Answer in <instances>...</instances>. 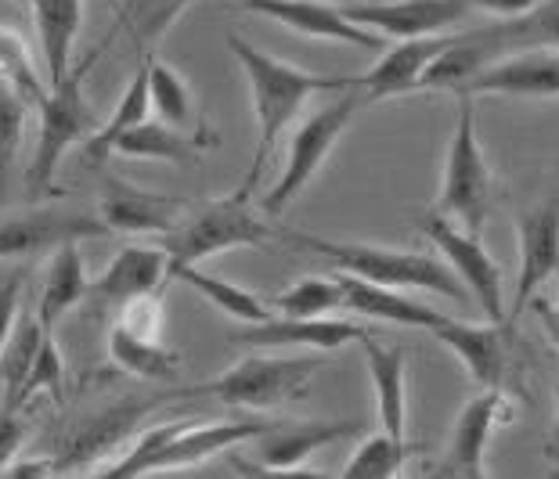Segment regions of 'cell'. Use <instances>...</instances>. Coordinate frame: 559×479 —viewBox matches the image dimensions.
Masks as SVG:
<instances>
[{
	"instance_id": "cell-6",
	"label": "cell",
	"mask_w": 559,
	"mask_h": 479,
	"mask_svg": "<svg viewBox=\"0 0 559 479\" xmlns=\"http://www.w3.org/2000/svg\"><path fill=\"white\" fill-rule=\"evenodd\" d=\"M491 191H495V177L477 134V105H473V98H459L433 209L462 224L466 231L480 235L487 213H491Z\"/></svg>"
},
{
	"instance_id": "cell-12",
	"label": "cell",
	"mask_w": 559,
	"mask_h": 479,
	"mask_svg": "<svg viewBox=\"0 0 559 479\" xmlns=\"http://www.w3.org/2000/svg\"><path fill=\"white\" fill-rule=\"evenodd\" d=\"M506 418H513V404H509L506 390H480L477 397H469L462 404L455 426H451L444 465L437 472L459 479H480L487 472L491 440L502 429Z\"/></svg>"
},
{
	"instance_id": "cell-38",
	"label": "cell",
	"mask_w": 559,
	"mask_h": 479,
	"mask_svg": "<svg viewBox=\"0 0 559 479\" xmlns=\"http://www.w3.org/2000/svg\"><path fill=\"white\" fill-rule=\"evenodd\" d=\"M26 109L29 105L19 98L15 87L0 76V188L8 184L11 166L19 159L22 148V130H26Z\"/></svg>"
},
{
	"instance_id": "cell-19",
	"label": "cell",
	"mask_w": 559,
	"mask_h": 479,
	"mask_svg": "<svg viewBox=\"0 0 559 479\" xmlns=\"http://www.w3.org/2000/svg\"><path fill=\"white\" fill-rule=\"evenodd\" d=\"M433 339L459 357L466 375L477 382L480 390H506V375H509L506 325H498V321L477 325V321L444 318L433 328Z\"/></svg>"
},
{
	"instance_id": "cell-43",
	"label": "cell",
	"mask_w": 559,
	"mask_h": 479,
	"mask_svg": "<svg viewBox=\"0 0 559 479\" xmlns=\"http://www.w3.org/2000/svg\"><path fill=\"white\" fill-rule=\"evenodd\" d=\"M473 11H484V15H495V19H516L523 11H531L538 0H466Z\"/></svg>"
},
{
	"instance_id": "cell-40",
	"label": "cell",
	"mask_w": 559,
	"mask_h": 479,
	"mask_svg": "<svg viewBox=\"0 0 559 479\" xmlns=\"http://www.w3.org/2000/svg\"><path fill=\"white\" fill-rule=\"evenodd\" d=\"M127 332L141 335V339H163L166 335V303L159 299V292L138 296L116 310V318Z\"/></svg>"
},
{
	"instance_id": "cell-14",
	"label": "cell",
	"mask_w": 559,
	"mask_h": 479,
	"mask_svg": "<svg viewBox=\"0 0 559 479\" xmlns=\"http://www.w3.org/2000/svg\"><path fill=\"white\" fill-rule=\"evenodd\" d=\"M195 209V199L163 195V191L138 188L127 177H105L98 217L109 224V231L127 235H166Z\"/></svg>"
},
{
	"instance_id": "cell-7",
	"label": "cell",
	"mask_w": 559,
	"mask_h": 479,
	"mask_svg": "<svg viewBox=\"0 0 559 479\" xmlns=\"http://www.w3.org/2000/svg\"><path fill=\"white\" fill-rule=\"evenodd\" d=\"M361 105H365L361 91H358V83H354V87L340 91V101L321 105L318 112L300 119V127H296V134L289 141V155H285L278 181L271 184V191L264 195L267 217H278L289 202H296V195H304V191L311 188V181L321 173V166L329 163L332 148L347 134V127L354 123Z\"/></svg>"
},
{
	"instance_id": "cell-5",
	"label": "cell",
	"mask_w": 559,
	"mask_h": 479,
	"mask_svg": "<svg viewBox=\"0 0 559 479\" xmlns=\"http://www.w3.org/2000/svg\"><path fill=\"white\" fill-rule=\"evenodd\" d=\"M91 62L73 65L62 80H55L51 87H47L44 101L37 105L40 130H37V145H33L29 166H26V191L33 199L47 195V191L55 195V177L62 159L76 145L80 148L87 145L94 130L102 127L98 112L91 109L87 94H83V76H87Z\"/></svg>"
},
{
	"instance_id": "cell-31",
	"label": "cell",
	"mask_w": 559,
	"mask_h": 479,
	"mask_svg": "<svg viewBox=\"0 0 559 479\" xmlns=\"http://www.w3.org/2000/svg\"><path fill=\"white\" fill-rule=\"evenodd\" d=\"M487 40L495 44L498 58L509 51H556L559 55V0H538L516 19H502L487 26Z\"/></svg>"
},
{
	"instance_id": "cell-41",
	"label": "cell",
	"mask_w": 559,
	"mask_h": 479,
	"mask_svg": "<svg viewBox=\"0 0 559 479\" xmlns=\"http://www.w3.org/2000/svg\"><path fill=\"white\" fill-rule=\"evenodd\" d=\"M19 303H22V271H11L0 282V350L8 346L11 332L19 325Z\"/></svg>"
},
{
	"instance_id": "cell-17",
	"label": "cell",
	"mask_w": 559,
	"mask_h": 479,
	"mask_svg": "<svg viewBox=\"0 0 559 479\" xmlns=\"http://www.w3.org/2000/svg\"><path fill=\"white\" fill-rule=\"evenodd\" d=\"M159 400H170V393L152 397V400H120V404L102 407V411H91L73 433L62 440L58 462H51L55 472H76V469H87V462L105 458V454L116 451L130 433H134L141 426V418H145Z\"/></svg>"
},
{
	"instance_id": "cell-33",
	"label": "cell",
	"mask_w": 559,
	"mask_h": 479,
	"mask_svg": "<svg viewBox=\"0 0 559 479\" xmlns=\"http://www.w3.org/2000/svg\"><path fill=\"white\" fill-rule=\"evenodd\" d=\"M192 0H120L116 22L141 55L156 51V44L170 33V26L185 15Z\"/></svg>"
},
{
	"instance_id": "cell-36",
	"label": "cell",
	"mask_w": 559,
	"mask_h": 479,
	"mask_svg": "<svg viewBox=\"0 0 559 479\" xmlns=\"http://www.w3.org/2000/svg\"><path fill=\"white\" fill-rule=\"evenodd\" d=\"M275 314L285 318H325L332 310H343V289H340V274H307V278L293 282L289 289L271 299Z\"/></svg>"
},
{
	"instance_id": "cell-35",
	"label": "cell",
	"mask_w": 559,
	"mask_h": 479,
	"mask_svg": "<svg viewBox=\"0 0 559 479\" xmlns=\"http://www.w3.org/2000/svg\"><path fill=\"white\" fill-rule=\"evenodd\" d=\"M408 454H412L408 440L390 436L386 429H379V433L365 436L358 447H354V454L340 469V476L343 479H394L404 472Z\"/></svg>"
},
{
	"instance_id": "cell-42",
	"label": "cell",
	"mask_w": 559,
	"mask_h": 479,
	"mask_svg": "<svg viewBox=\"0 0 559 479\" xmlns=\"http://www.w3.org/2000/svg\"><path fill=\"white\" fill-rule=\"evenodd\" d=\"M22 440H26V426L19 422V415L11 411V407L0 404V476H4L8 462L19 454Z\"/></svg>"
},
{
	"instance_id": "cell-1",
	"label": "cell",
	"mask_w": 559,
	"mask_h": 479,
	"mask_svg": "<svg viewBox=\"0 0 559 479\" xmlns=\"http://www.w3.org/2000/svg\"><path fill=\"white\" fill-rule=\"evenodd\" d=\"M224 44H228L231 58L242 69L246 87H249V105H253V116H257V148H253V159H249V170L239 184L246 191H253L267 159L278 148L282 130L300 116L304 105L318 98V94H340V91L354 87L358 76L307 73L300 65H289L275 55L260 51L257 44H249L246 37H239V33H228Z\"/></svg>"
},
{
	"instance_id": "cell-46",
	"label": "cell",
	"mask_w": 559,
	"mask_h": 479,
	"mask_svg": "<svg viewBox=\"0 0 559 479\" xmlns=\"http://www.w3.org/2000/svg\"><path fill=\"white\" fill-rule=\"evenodd\" d=\"M19 4H33V0H19Z\"/></svg>"
},
{
	"instance_id": "cell-11",
	"label": "cell",
	"mask_w": 559,
	"mask_h": 479,
	"mask_svg": "<svg viewBox=\"0 0 559 479\" xmlns=\"http://www.w3.org/2000/svg\"><path fill=\"white\" fill-rule=\"evenodd\" d=\"M520 238V274L513 289V307L506 310V328L516 325V318L534 303L545 282L559 274V195L538 202L516 224Z\"/></svg>"
},
{
	"instance_id": "cell-27",
	"label": "cell",
	"mask_w": 559,
	"mask_h": 479,
	"mask_svg": "<svg viewBox=\"0 0 559 479\" xmlns=\"http://www.w3.org/2000/svg\"><path fill=\"white\" fill-rule=\"evenodd\" d=\"M206 148H217V134H188L163 119H145L130 134L120 137L116 155L123 159H163L170 166H192Z\"/></svg>"
},
{
	"instance_id": "cell-4",
	"label": "cell",
	"mask_w": 559,
	"mask_h": 479,
	"mask_svg": "<svg viewBox=\"0 0 559 479\" xmlns=\"http://www.w3.org/2000/svg\"><path fill=\"white\" fill-rule=\"evenodd\" d=\"M253 191L235 188L231 195L224 199H210V202H195V209L174 227V231L159 235L163 242L159 249L170 260L174 267H192L217 253H228V249H260L278 238V227H271L257 217L253 202H249Z\"/></svg>"
},
{
	"instance_id": "cell-9",
	"label": "cell",
	"mask_w": 559,
	"mask_h": 479,
	"mask_svg": "<svg viewBox=\"0 0 559 479\" xmlns=\"http://www.w3.org/2000/svg\"><path fill=\"white\" fill-rule=\"evenodd\" d=\"M112 235L94 209L76 206H26L0 217V260H26L55 253L69 242Z\"/></svg>"
},
{
	"instance_id": "cell-23",
	"label": "cell",
	"mask_w": 559,
	"mask_h": 479,
	"mask_svg": "<svg viewBox=\"0 0 559 479\" xmlns=\"http://www.w3.org/2000/svg\"><path fill=\"white\" fill-rule=\"evenodd\" d=\"M340 289H343V310H350V314L368 318V321H386V325L433 332L440 321L448 318V314H440L437 307L412 299L404 289L365 282L358 274H347V271L340 274Z\"/></svg>"
},
{
	"instance_id": "cell-16",
	"label": "cell",
	"mask_w": 559,
	"mask_h": 479,
	"mask_svg": "<svg viewBox=\"0 0 559 479\" xmlns=\"http://www.w3.org/2000/svg\"><path fill=\"white\" fill-rule=\"evenodd\" d=\"M271 422H174L170 436H166L156 451L148 454L141 476L152 472H177L188 469V465H202L217 454H228L242 443H253L264 433Z\"/></svg>"
},
{
	"instance_id": "cell-28",
	"label": "cell",
	"mask_w": 559,
	"mask_h": 479,
	"mask_svg": "<svg viewBox=\"0 0 559 479\" xmlns=\"http://www.w3.org/2000/svg\"><path fill=\"white\" fill-rule=\"evenodd\" d=\"M145 65H148V98H152L156 119H163V123H170L177 130H188V134H217V130L202 119L188 80L177 73L170 62H163L156 51H148Z\"/></svg>"
},
{
	"instance_id": "cell-37",
	"label": "cell",
	"mask_w": 559,
	"mask_h": 479,
	"mask_svg": "<svg viewBox=\"0 0 559 479\" xmlns=\"http://www.w3.org/2000/svg\"><path fill=\"white\" fill-rule=\"evenodd\" d=\"M0 76H4L15 94L26 105H40L47 94V80H40V69L33 62L29 44L15 29L0 26Z\"/></svg>"
},
{
	"instance_id": "cell-45",
	"label": "cell",
	"mask_w": 559,
	"mask_h": 479,
	"mask_svg": "<svg viewBox=\"0 0 559 479\" xmlns=\"http://www.w3.org/2000/svg\"><path fill=\"white\" fill-rule=\"evenodd\" d=\"M545 458H549V472L559 476V386H556V415H552V429L549 440H545Z\"/></svg>"
},
{
	"instance_id": "cell-34",
	"label": "cell",
	"mask_w": 559,
	"mask_h": 479,
	"mask_svg": "<svg viewBox=\"0 0 559 479\" xmlns=\"http://www.w3.org/2000/svg\"><path fill=\"white\" fill-rule=\"evenodd\" d=\"M44 335H47V328L40 325L37 310H33V314L19 318L8 346L0 350V390H4V407H11V411H19V390L29 375L33 357L40 350Z\"/></svg>"
},
{
	"instance_id": "cell-20",
	"label": "cell",
	"mask_w": 559,
	"mask_h": 479,
	"mask_svg": "<svg viewBox=\"0 0 559 479\" xmlns=\"http://www.w3.org/2000/svg\"><path fill=\"white\" fill-rule=\"evenodd\" d=\"M163 282H170V260L159 246H123L112 256L98 278L91 282V307L94 310H120L138 296L159 292Z\"/></svg>"
},
{
	"instance_id": "cell-2",
	"label": "cell",
	"mask_w": 559,
	"mask_h": 479,
	"mask_svg": "<svg viewBox=\"0 0 559 479\" xmlns=\"http://www.w3.org/2000/svg\"><path fill=\"white\" fill-rule=\"evenodd\" d=\"M278 242L300 246L307 253H318L332 263H340V271L358 274L365 282L390 285V289H423L437 292L455 303H469L466 285L459 282V274L448 267L444 260L433 253H419V249H394V246H372V242H336V238H321L307 231H282Z\"/></svg>"
},
{
	"instance_id": "cell-18",
	"label": "cell",
	"mask_w": 559,
	"mask_h": 479,
	"mask_svg": "<svg viewBox=\"0 0 559 479\" xmlns=\"http://www.w3.org/2000/svg\"><path fill=\"white\" fill-rule=\"evenodd\" d=\"M368 328L354 325L343 318H285L271 314L267 321H253V325H239L231 332V343L253 346V350H282V346H304V350H340L347 343H361Z\"/></svg>"
},
{
	"instance_id": "cell-8",
	"label": "cell",
	"mask_w": 559,
	"mask_h": 479,
	"mask_svg": "<svg viewBox=\"0 0 559 479\" xmlns=\"http://www.w3.org/2000/svg\"><path fill=\"white\" fill-rule=\"evenodd\" d=\"M419 231L430 238L440 260L459 274V282L466 285V292L473 303H480L487 321L506 325V278H502V263H498L487 246L480 242V235L466 231L462 224H455L444 213L430 209L419 220Z\"/></svg>"
},
{
	"instance_id": "cell-21",
	"label": "cell",
	"mask_w": 559,
	"mask_h": 479,
	"mask_svg": "<svg viewBox=\"0 0 559 479\" xmlns=\"http://www.w3.org/2000/svg\"><path fill=\"white\" fill-rule=\"evenodd\" d=\"M451 44V33L440 37H415V40H394V47L379 51V62L358 76V91L365 105L401 98V94L419 91V80L426 69L433 65V58Z\"/></svg>"
},
{
	"instance_id": "cell-10",
	"label": "cell",
	"mask_w": 559,
	"mask_h": 479,
	"mask_svg": "<svg viewBox=\"0 0 559 479\" xmlns=\"http://www.w3.org/2000/svg\"><path fill=\"white\" fill-rule=\"evenodd\" d=\"M340 11L383 40L440 37L469 19L466 0H343Z\"/></svg>"
},
{
	"instance_id": "cell-44",
	"label": "cell",
	"mask_w": 559,
	"mask_h": 479,
	"mask_svg": "<svg viewBox=\"0 0 559 479\" xmlns=\"http://www.w3.org/2000/svg\"><path fill=\"white\" fill-rule=\"evenodd\" d=\"M534 303H538V321L545 325V332H549V339L559 346V274H556V299L552 303H542L538 296H534Z\"/></svg>"
},
{
	"instance_id": "cell-24",
	"label": "cell",
	"mask_w": 559,
	"mask_h": 479,
	"mask_svg": "<svg viewBox=\"0 0 559 479\" xmlns=\"http://www.w3.org/2000/svg\"><path fill=\"white\" fill-rule=\"evenodd\" d=\"M358 346L365 354L368 379H372L376 390L379 429L404 440V433H408V368H404V350L394 343H383L372 332Z\"/></svg>"
},
{
	"instance_id": "cell-22",
	"label": "cell",
	"mask_w": 559,
	"mask_h": 479,
	"mask_svg": "<svg viewBox=\"0 0 559 479\" xmlns=\"http://www.w3.org/2000/svg\"><path fill=\"white\" fill-rule=\"evenodd\" d=\"M358 433V422H271L253 443L257 472H300L311 454Z\"/></svg>"
},
{
	"instance_id": "cell-13",
	"label": "cell",
	"mask_w": 559,
	"mask_h": 479,
	"mask_svg": "<svg viewBox=\"0 0 559 479\" xmlns=\"http://www.w3.org/2000/svg\"><path fill=\"white\" fill-rule=\"evenodd\" d=\"M228 4L267 22H278L282 29L300 33L307 40H332V44L361 47V51H383L386 47L379 33L350 22L340 11V4H325V0H228Z\"/></svg>"
},
{
	"instance_id": "cell-32",
	"label": "cell",
	"mask_w": 559,
	"mask_h": 479,
	"mask_svg": "<svg viewBox=\"0 0 559 479\" xmlns=\"http://www.w3.org/2000/svg\"><path fill=\"white\" fill-rule=\"evenodd\" d=\"M170 282H181V285H188V289H195L206 303H213L221 314H228L231 321H239V325H253V321H267L271 314H275V310H271L257 292H249L228 278H217V274H210V271H202L199 263H192V267H174Z\"/></svg>"
},
{
	"instance_id": "cell-15",
	"label": "cell",
	"mask_w": 559,
	"mask_h": 479,
	"mask_svg": "<svg viewBox=\"0 0 559 479\" xmlns=\"http://www.w3.org/2000/svg\"><path fill=\"white\" fill-rule=\"evenodd\" d=\"M527 98L545 101L559 98V55L556 51H509L495 62H487L480 73H473L459 87V98Z\"/></svg>"
},
{
	"instance_id": "cell-39",
	"label": "cell",
	"mask_w": 559,
	"mask_h": 479,
	"mask_svg": "<svg viewBox=\"0 0 559 479\" xmlns=\"http://www.w3.org/2000/svg\"><path fill=\"white\" fill-rule=\"evenodd\" d=\"M62 390H66V361H62V350H58L55 335L47 332L37 357H33L29 375H26V382H22V390H19V407L26 404L33 393H51V397L62 400Z\"/></svg>"
},
{
	"instance_id": "cell-30",
	"label": "cell",
	"mask_w": 559,
	"mask_h": 479,
	"mask_svg": "<svg viewBox=\"0 0 559 479\" xmlns=\"http://www.w3.org/2000/svg\"><path fill=\"white\" fill-rule=\"evenodd\" d=\"M105 350L109 361L134 379L145 382H177L181 375V357H177L163 339H141V335L127 332L120 321H112L109 335H105Z\"/></svg>"
},
{
	"instance_id": "cell-25",
	"label": "cell",
	"mask_w": 559,
	"mask_h": 479,
	"mask_svg": "<svg viewBox=\"0 0 559 479\" xmlns=\"http://www.w3.org/2000/svg\"><path fill=\"white\" fill-rule=\"evenodd\" d=\"M33 22L47 65V83L62 80L76 65V40L83 26V0H33Z\"/></svg>"
},
{
	"instance_id": "cell-29",
	"label": "cell",
	"mask_w": 559,
	"mask_h": 479,
	"mask_svg": "<svg viewBox=\"0 0 559 479\" xmlns=\"http://www.w3.org/2000/svg\"><path fill=\"white\" fill-rule=\"evenodd\" d=\"M145 119H152V98H148V65L141 62V69L130 76V83L123 87L120 101L112 105L109 119H105V123L91 134L87 145L80 148V159L87 166H102L109 155H116L120 137L130 134L134 127H141Z\"/></svg>"
},
{
	"instance_id": "cell-3",
	"label": "cell",
	"mask_w": 559,
	"mask_h": 479,
	"mask_svg": "<svg viewBox=\"0 0 559 479\" xmlns=\"http://www.w3.org/2000/svg\"><path fill=\"white\" fill-rule=\"evenodd\" d=\"M318 379V361L304 354H253L239 364L213 375L206 382L185 390H166L174 397H213L224 407L242 411H275V407L296 404L311 393Z\"/></svg>"
},
{
	"instance_id": "cell-26",
	"label": "cell",
	"mask_w": 559,
	"mask_h": 479,
	"mask_svg": "<svg viewBox=\"0 0 559 479\" xmlns=\"http://www.w3.org/2000/svg\"><path fill=\"white\" fill-rule=\"evenodd\" d=\"M91 292L87 267H83L80 242H69L62 249H55L51 263H47L40 299H37V318L47 332H55L69 318V310L80 307Z\"/></svg>"
}]
</instances>
